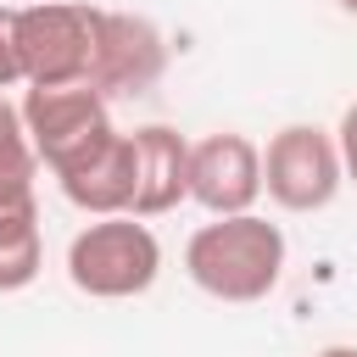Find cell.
Instances as JSON below:
<instances>
[{
	"mask_svg": "<svg viewBox=\"0 0 357 357\" xmlns=\"http://www.w3.org/2000/svg\"><path fill=\"white\" fill-rule=\"evenodd\" d=\"M184 273L212 301H234V307L262 301L284 279V234H279V223H268L257 212L212 218V223H201L190 234Z\"/></svg>",
	"mask_w": 357,
	"mask_h": 357,
	"instance_id": "1",
	"label": "cell"
},
{
	"mask_svg": "<svg viewBox=\"0 0 357 357\" xmlns=\"http://www.w3.org/2000/svg\"><path fill=\"white\" fill-rule=\"evenodd\" d=\"M162 273V245L151 234L145 218H95L73 234L67 245V279L73 290L95 296V301H123V296H145Z\"/></svg>",
	"mask_w": 357,
	"mask_h": 357,
	"instance_id": "2",
	"label": "cell"
},
{
	"mask_svg": "<svg viewBox=\"0 0 357 357\" xmlns=\"http://www.w3.org/2000/svg\"><path fill=\"white\" fill-rule=\"evenodd\" d=\"M95 45H100V6H84V0L17 6V56H22L28 89L84 84Z\"/></svg>",
	"mask_w": 357,
	"mask_h": 357,
	"instance_id": "3",
	"label": "cell"
},
{
	"mask_svg": "<svg viewBox=\"0 0 357 357\" xmlns=\"http://www.w3.org/2000/svg\"><path fill=\"white\" fill-rule=\"evenodd\" d=\"M22 112V134L39 156V167H50L56 178L84 167L117 128H112V112L95 89L84 84H56V89H28L17 100Z\"/></svg>",
	"mask_w": 357,
	"mask_h": 357,
	"instance_id": "4",
	"label": "cell"
},
{
	"mask_svg": "<svg viewBox=\"0 0 357 357\" xmlns=\"http://www.w3.org/2000/svg\"><path fill=\"white\" fill-rule=\"evenodd\" d=\"M346 184L335 134L318 123H284L262 151V195L284 212H324Z\"/></svg>",
	"mask_w": 357,
	"mask_h": 357,
	"instance_id": "5",
	"label": "cell"
},
{
	"mask_svg": "<svg viewBox=\"0 0 357 357\" xmlns=\"http://www.w3.org/2000/svg\"><path fill=\"white\" fill-rule=\"evenodd\" d=\"M162 73H167L162 28L151 17H139V11H100V45H95L84 89H95L100 100L145 95V89H156Z\"/></svg>",
	"mask_w": 357,
	"mask_h": 357,
	"instance_id": "6",
	"label": "cell"
},
{
	"mask_svg": "<svg viewBox=\"0 0 357 357\" xmlns=\"http://www.w3.org/2000/svg\"><path fill=\"white\" fill-rule=\"evenodd\" d=\"M262 195V151L223 128V134H206V139H190V201L206 206L212 218H234V212H251Z\"/></svg>",
	"mask_w": 357,
	"mask_h": 357,
	"instance_id": "7",
	"label": "cell"
},
{
	"mask_svg": "<svg viewBox=\"0 0 357 357\" xmlns=\"http://www.w3.org/2000/svg\"><path fill=\"white\" fill-rule=\"evenodd\" d=\"M134 139V212L128 218H162L178 201H190V139L167 123H145Z\"/></svg>",
	"mask_w": 357,
	"mask_h": 357,
	"instance_id": "8",
	"label": "cell"
},
{
	"mask_svg": "<svg viewBox=\"0 0 357 357\" xmlns=\"http://www.w3.org/2000/svg\"><path fill=\"white\" fill-rule=\"evenodd\" d=\"M56 184L89 218H123V212H134V139L128 134H112L84 167L61 173Z\"/></svg>",
	"mask_w": 357,
	"mask_h": 357,
	"instance_id": "9",
	"label": "cell"
},
{
	"mask_svg": "<svg viewBox=\"0 0 357 357\" xmlns=\"http://www.w3.org/2000/svg\"><path fill=\"white\" fill-rule=\"evenodd\" d=\"M45 268V240H39V206L28 212H0V290H28Z\"/></svg>",
	"mask_w": 357,
	"mask_h": 357,
	"instance_id": "10",
	"label": "cell"
},
{
	"mask_svg": "<svg viewBox=\"0 0 357 357\" xmlns=\"http://www.w3.org/2000/svg\"><path fill=\"white\" fill-rule=\"evenodd\" d=\"M33 178H39V156H33L28 134L0 139V212H28L33 206Z\"/></svg>",
	"mask_w": 357,
	"mask_h": 357,
	"instance_id": "11",
	"label": "cell"
},
{
	"mask_svg": "<svg viewBox=\"0 0 357 357\" xmlns=\"http://www.w3.org/2000/svg\"><path fill=\"white\" fill-rule=\"evenodd\" d=\"M22 84V56H17V6H0V95Z\"/></svg>",
	"mask_w": 357,
	"mask_h": 357,
	"instance_id": "12",
	"label": "cell"
},
{
	"mask_svg": "<svg viewBox=\"0 0 357 357\" xmlns=\"http://www.w3.org/2000/svg\"><path fill=\"white\" fill-rule=\"evenodd\" d=\"M335 151H340V167H346V178L357 184V100L340 112V128H335Z\"/></svg>",
	"mask_w": 357,
	"mask_h": 357,
	"instance_id": "13",
	"label": "cell"
},
{
	"mask_svg": "<svg viewBox=\"0 0 357 357\" xmlns=\"http://www.w3.org/2000/svg\"><path fill=\"white\" fill-rule=\"evenodd\" d=\"M11 134H22V112H17V100L0 95V139H11Z\"/></svg>",
	"mask_w": 357,
	"mask_h": 357,
	"instance_id": "14",
	"label": "cell"
},
{
	"mask_svg": "<svg viewBox=\"0 0 357 357\" xmlns=\"http://www.w3.org/2000/svg\"><path fill=\"white\" fill-rule=\"evenodd\" d=\"M318 357H357V346H324Z\"/></svg>",
	"mask_w": 357,
	"mask_h": 357,
	"instance_id": "15",
	"label": "cell"
},
{
	"mask_svg": "<svg viewBox=\"0 0 357 357\" xmlns=\"http://www.w3.org/2000/svg\"><path fill=\"white\" fill-rule=\"evenodd\" d=\"M340 11H346V17H357V0H340Z\"/></svg>",
	"mask_w": 357,
	"mask_h": 357,
	"instance_id": "16",
	"label": "cell"
}]
</instances>
